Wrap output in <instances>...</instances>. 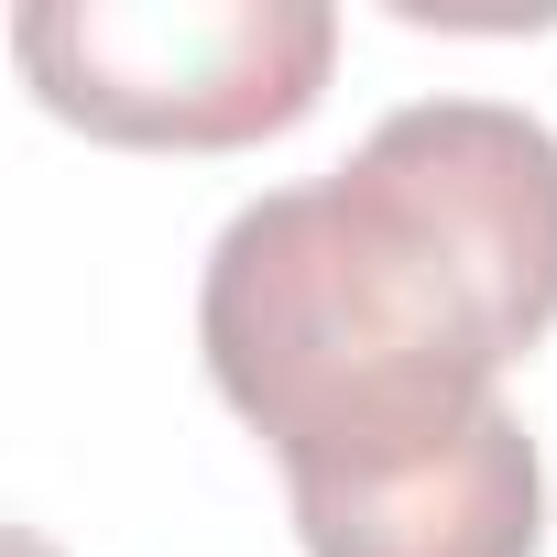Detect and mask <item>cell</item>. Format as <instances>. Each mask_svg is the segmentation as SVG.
I'll use <instances>...</instances> for the list:
<instances>
[{
  "label": "cell",
  "instance_id": "7a4b0ae2",
  "mask_svg": "<svg viewBox=\"0 0 557 557\" xmlns=\"http://www.w3.org/2000/svg\"><path fill=\"white\" fill-rule=\"evenodd\" d=\"M12 55L55 121L121 153H240L296 132L339 66L329 0H23Z\"/></svg>",
  "mask_w": 557,
  "mask_h": 557
},
{
  "label": "cell",
  "instance_id": "6da1fadb",
  "mask_svg": "<svg viewBox=\"0 0 557 557\" xmlns=\"http://www.w3.org/2000/svg\"><path fill=\"white\" fill-rule=\"evenodd\" d=\"M546 329L557 132L513 99L383 110L350 164L230 208L197 273L208 383L285 492L448 448Z\"/></svg>",
  "mask_w": 557,
  "mask_h": 557
},
{
  "label": "cell",
  "instance_id": "3957f363",
  "mask_svg": "<svg viewBox=\"0 0 557 557\" xmlns=\"http://www.w3.org/2000/svg\"><path fill=\"white\" fill-rule=\"evenodd\" d=\"M285 503L307 557H535L546 546V459L513 405L470 416L448 448H416L394 470L296 481Z\"/></svg>",
  "mask_w": 557,
  "mask_h": 557
}]
</instances>
